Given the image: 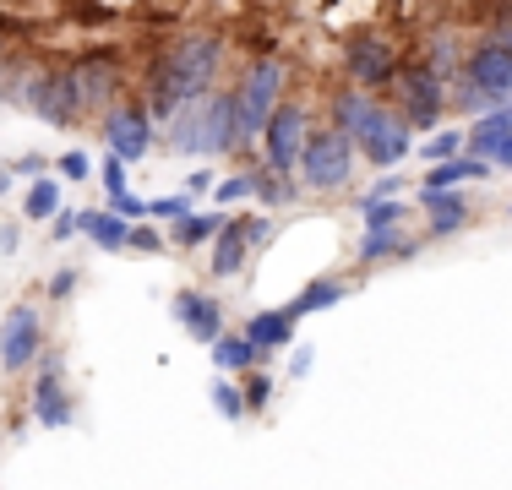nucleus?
<instances>
[{
  "label": "nucleus",
  "mask_w": 512,
  "mask_h": 490,
  "mask_svg": "<svg viewBox=\"0 0 512 490\" xmlns=\"http://www.w3.org/2000/svg\"><path fill=\"white\" fill-rule=\"evenodd\" d=\"M224 49H229V39L213 28H186V33L158 44L153 66H148V115L169 120L175 109H186V104H197V98L213 93Z\"/></svg>",
  "instance_id": "obj_1"
},
{
  "label": "nucleus",
  "mask_w": 512,
  "mask_h": 490,
  "mask_svg": "<svg viewBox=\"0 0 512 490\" xmlns=\"http://www.w3.org/2000/svg\"><path fill=\"white\" fill-rule=\"evenodd\" d=\"M458 77H463L458 104L474 109V115H491L496 104H507V98H512V44H502V39L469 44V49H463Z\"/></svg>",
  "instance_id": "obj_2"
},
{
  "label": "nucleus",
  "mask_w": 512,
  "mask_h": 490,
  "mask_svg": "<svg viewBox=\"0 0 512 490\" xmlns=\"http://www.w3.org/2000/svg\"><path fill=\"white\" fill-rule=\"evenodd\" d=\"M229 93H235V142H240V153H246V147L262 137V126L273 120V109L284 104V66H278L273 55L251 60Z\"/></svg>",
  "instance_id": "obj_3"
},
{
  "label": "nucleus",
  "mask_w": 512,
  "mask_h": 490,
  "mask_svg": "<svg viewBox=\"0 0 512 490\" xmlns=\"http://www.w3.org/2000/svg\"><path fill=\"white\" fill-rule=\"evenodd\" d=\"M447 77L431 66V60H420V55H409L404 66H398V77H393V109L404 115V126L409 131H431L436 120H442V109H447Z\"/></svg>",
  "instance_id": "obj_4"
},
{
  "label": "nucleus",
  "mask_w": 512,
  "mask_h": 490,
  "mask_svg": "<svg viewBox=\"0 0 512 490\" xmlns=\"http://www.w3.org/2000/svg\"><path fill=\"white\" fill-rule=\"evenodd\" d=\"M355 175V137L338 126H311L306 153H300V186L306 191H344Z\"/></svg>",
  "instance_id": "obj_5"
},
{
  "label": "nucleus",
  "mask_w": 512,
  "mask_h": 490,
  "mask_svg": "<svg viewBox=\"0 0 512 490\" xmlns=\"http://www.w3.org/2000/svg\"><path fill=\"white\" fill-rule=\"evenodd\" d=\"M22 104L44 120V126H77L82 104H77V77L71 60H44L22 77Z\"/></svg>",
  "instance_id": "obj_6"
},
{
  "label": "nucleus",
  "mask_w": 512,
  "mask_h": 490,
  "mask_svg": "<svg viewBox=\"0 0 512 490\" xmlns=\"http://www.w3.org/2000/svg\"><path fill=\"white\" fill-rule=\"evenodd\" d=\"M398 66H404V55H398L393 33L360 28V33H349V39H344V77L355 82V88H365V93L393 88Z\"/></svg>",
  "instance_id": "obj_7"
},
{
  "label": "nucleus",
  "mask_w": 512,
  "mask_h": 490,
  "mask_svg": "<svg viewBox=\"0 0 512 490\" xmlns=\"http://www.w3.org/2000/svg\"><path fill=\"white\" fill-rule=\"evenodd\" d=\"M306 137H311V109L300 98H284L273 109V120L262 126V158L273 175L295 180L300 175V153H306Z\"/></svg>",
  "instance_id": "obj_8"
},
{
  "label": "nucleus",
  "mask_w": 512,
  "mask_h": 490,
  "mask_svg": "<svg viewBox=\"0 0 512 490\" xmlns=\"http://www.w3.org/2000/svg\"><path fill=\"white\" fill-rule=\"evenodd\" d=\"M71 77H77L82 115H88V109H115L120 88H126V60H120V49H82V55L71 60Z\"/></svg>",
  "instance_id": "obj_9"
},
{
  "label": "nucleus",
  "mask_w": 512,
  "mask_h": 490,
  "mask_svg": "<svg viewBox=\"0 0 512 490\" xmlns=\"http://www.w3.org/2000/svg\"><path fill=\"white\" fill-rule=\"evenodd\" d=\"M39 349H44V322H39V311L33 305H11L6 311V322H0V371H28L33 360H39Z\"/></svg>",
  "instance_id": "obj_10"
},
{
  "label": "nucleus",
  "mask_w": 512,
  "mask_h": 490,
  "mask_svg": "<svg viewBox=\"0 0 512 490\" xmlns=\"http://www.w3.org/2000/svg\"><path fill=\"white\" fill-rule=\"evenodd\" d=\"M104 142L120 164H137L142 153L153 147V115L148 104H115L104 109Z\"/></svg>",
  "instance_id": "obj_11"
},
{
  "label": "nucleus",
  "mask_w": 512,
  "mask_h": 490,
  "mask_svg": "<svg viewBox=\"0 0 512 490\" xmlns=\"http://www.w3.org/2000/svg\"><path fill=\"white\" fill-rule=\"evenodd\" d=\"M360 153L365 158H371V164L376 169H393V164H404V158H409V147H414V131L404 126V115H398V109H376V120H371V126H365L360 131Z\"/></svg>",
  "instance_id": "obj_12"
},
{
  "label": "nucleus",
  "mask_w": 512,
  "mask_h": 490,
  "mask_svg": "<svg viewBox=\"0 0 512 490\" xmlns=\"http://www.w3.org/2000/svg\"><path fill=\"white\" fill-rule=\"evenodd\" d=\"M169 316H175L197 343H213L218 333H224V311H218V300L202 294V289H180L175 300H169Z\"/></svg>",
  "instance_id": "obj_13"
},
{
  "label": "nucleus",
  "mask_w": 512,
  "mask_h": 490,
  "mask_svg": "<svg viewBox=\"0 0 512 490\" xmlns=\"http://www.w3.org/2000/svg\"><path fill=\"white\" fill-rule=\"evenodd\" d=\"M28 409H33V420H39L44 431H66V425L77 420V403H71V392H66V382H60V371H39V387H33Z\"/></svg>",
  "instance_id": "obj_14"
},
{
  "label": "nucleus",
  "mask_w": 512,
  "mask_h": 490,
  "mask_svg": "<svg viewBox=\"0 0 512 490\" xmlns=\"http://www.w3.org/2000/svg\"><path fill=\"white\" fill-rule=\"evenodd\" d=\"M376 109H382V98L365 93V88H338L333 98H327V126H338L344 137L360 142V131L376 120Z\"/></svg>",
  "instance_id": "obj_15"
},
{
  "label": "nucleus",
  "mask_w": 512,
  "mask_h": 490,
  "mask_svg": "<svg viewBox=\"0 0 512 490\" xmlns=\"http://www.w3.org/2000/svg\"><path fill=\"white\" fill-rule=\"evenodd\" d=\"M251 251L256 245L246 235V218H224V229L213 235V251H207V267H213V278H235Z\"/></svg>",
  "instance_id": "obj_16"
},
{
  "label": "nucleus",
  "mask_w": 512,
  "mask_h": 490,
  "mask_svg": "<svg viewBox=\"0 0 512 490\" xmlns=\"http://www.w3.org/2000/svg\"><path fill=\"white\" fill-rule=\"evenodd\" d=\"M507 137H512V98H507V104H496L491 115H480L469 131H463V153L491 158V164H496V153H502Z\"/></svg>",
  "instance_id": "obj_17"
},
{
  "label": "nucleus",
  "mask_w": 512,
  "mask_h": 490,
  "mask_svg": "<svg viewBox=\"0 0 512 490\" xmlns=\"http://www.w3.org/2000/svg\"><path fill=\"white\" fill-rule=\"evenodd\" d=\"M491 158H474V153H458V158H442V164H425V191H453L463 180H485L491 175Z\"/></svg>",
  "instance_id": "obj_18"
},
{
  "label": "nucleus",
  "mask_w": 512,
  "mask_h": 490,
  "mask_svg": "<svg viewBox=\"0 0 512 490\" xmlns=\"http://www.w3.org/2000/svg\"><path fill=\"white\" fill-rule=\"evenodd\" d=\"M344 294H349L344 278H311V284L300 289L295 300L284 305V311H289V322H295V316H316V311H333V305H344Z\"/></svg>",
  "instance_id": "obj_19"
},
{
  "label": "nucleus",
  "mask_w": 512,
  "mask_h": 490,
  "mask_svg": "<svg viewBox=\"0 0 512 490\" xmlns=\"http://www.w3.org/2000/svg\"><path fill=\"white\" fill-rule=\"evenodd\" d=\"M246 338L256 343V354L289 349V343H295V322H289V311H256L246 322Z\"/></svg>",
  "instance_id": "obj_20"
},
{
  "label": "nucleus",
  "mask_w": 512,
  "mask_h": 490,
  "mask_svg": "<svg viewBox=\"0 0 512 490\" xmlns=\"http://www.w3.org/2000/svg\"><path fill=\"white\" fill-rule=\"evenodd\" d=\"M425 218H431V235H458L469 224V202L458 191H425Z\"/></svg>",
  "instance_id": "obj_21"
},
{
  "label": "nucleus",
  "mask_w": 512,
  "mask_h": 490,
  "mask_svg": "<svg viewBox=\"0 0 512 490\" xmlns=\"http://www.w3.org/2000/svg\"><path fill=\"white\" fill-rule=\"evenodd\" d=\"M207 349H213V365H218V371H251V365L262 360V354H256V343H251L246 333H218Z\"/></svg>",
  "instance_id": "obj_22"
},
{
  "label": "nucleus",
  "mask_w": 512,
  "mask_h": 490,
  "mask_svg": "<svg viewBox=\"0 0 512 490\" xmlns=\"http://www.w3.org/2000/svg\"><path fill=\"white\" fill-rule=\"evenodd\" d=\"M82 235L99 245V251H126L131 224H126L120 213H82Z\"/></svg>",
  "instance_id": "obj_23"
},
{
  "label": "nucleus",
  "mask_w": 512,
  "mask_h": 490,
  "mask_svg": "<svg viewBox=\"0 0 512 490\" xmlns=\"http://www.w3.org/2000/svg\"><path fill=\"white\" fill-rule=\"evenodd\" d=\"M55 213H60V186L50 175H39L22 191V218H55Z\"/></svg>",
  "instance_id": "obj_24"
},
{
  "label": "nucleus",
  "mask_w": 512,
  "mask_h": 490,
  "mask_svg": "<svg viewBox=\"0 0 512 490\" xmlns=\"http://www.w3.org/2000/svg\"><path fill=\"white\" fill-rule=\"evenodd\" d=\"M224 218L229 213H197V207H191V213L175 224V235H180V245H213V235L224 229Z\"/></svg>",
  "instance_id": "obj_25"
},
{
  "label": "nucleus",
  "mask_w": 512,
  "mask_h": 490,
  "mask_svg": "<svg viewBox=\"0 0 512 490\" xmlns=\"http://www.w3.org/2000/svg\"><path fill=\"white\" fill-rule=\"evenodd\" d=\"M404 224V202L387 196V202H365V235H398Z\"/></svg>",
  "instance_id": "obj_26"
},
{
  "label": "nucleus",
  "mask_w": 512,
  "mask_h": 490,
  "mask_svg": "<svg viewBox=\"0 0 512 490\" xmlns=\"http://www.w3.org/2000/svg\"><path fill=\"white\" fill-rule=\"evenodd\" d=\"M213 409L224 414V420H246V392H240V382L218 376V382H213Z\"/></svg>",
  "instance_id": "obj_27"
},
{
  "label": "nucleus",
  "mask_w": 512,
  "mask_h": 490,
  "mask_svg": "<svg viewBox=\"0 0 512 490\" xmlns=\"http://www.w3.org/2000/svg\"><path fill=\"white\" fill-rule=\"evenodd\" d=\"M414 251V245H404V240H398V235H365L360 240V262H382V256H409Z\"/></svg>",
  "instance_id": "obj_28"
},
{
  "label": "nucleus",
  "mask_w": 512,
  "mask_h": 490,
  "mask_svg": "<svg viewBox=\"0 0 512 490\" xmlns=\"http://www.w3.org/2000/svg\"><path fill=\"white\" fill-rule=\"evenodd\" d=\"M425 164H442V158H458L463 153V131H436V137H425Z\"/></svg>",
  "instance_id": "obj_29"
},
{
  "label": "nucleus",
  "mask_w": 512,
  "mask_h": 490,
  "mask_svg": "<svg viewBox=\"0 0 512 490\" xmlns=\"http://www.w3.org/2000/svg\"><path fill=\"white\" fill-rule=\"evenodd\" d=\"M485 28H491V39L512 44V0H485Z\"/></svg>",
  "instance_id": "obj_30"
},
{
  "label": "nucleus",
  "mask_w": 512,
  "mask_h": 490,
  "mask_svg": "<svg viewBox=\"0 0 512 490\" xmlns=\"http://www.w3.org/2000/svg\"><path fill=\"white\" fill-rule=\"evenodd\" d=\"M60 11H66L71 22H115V17H120L115 6H99V0H66Z\"/></svg>",
  "instance_id": "obj_31"
},
{
  "label": "nucleus",
  "mask_w": 512,
  "mask_h": 490,
  "mask_svg": "<svg viewBox=\"0 0 512 490\" xmlns=\"http://www.w3.org/2000/svg\"><path fill=\"white\" fill-rule=\"evenodd\" d=\"M240 196H256V169H240V175L218 180V202H240Z\"/></svg>",
  "instance_id": "obj_32"
},
{
  "label": "nucleus",
  "mask_w": 512,
  "mask_h": 490,
  "mask_svg": "<svg viewBox=\"0 0 512 490\" xmlns=\"http://www.w3.org/2000/svg\"><path fill=\"white\" fill-rule=\"evenodd\" d=\"M55 169H60L66 180H93V158L82 153V147H71V153H60V158H55Z\"/></svg>",
  "instance_id": "obj_33"
},
{
  "label": "nucleus",
  "mask_w": 512,
  "mask_h": 490,
  "mask_svg": "<svg viewBox=\"0 0 512 490\" xmlns=\"http://www.w3.org/2000/svg\"><path fill=\"white\" fill-rule=\"evenodd\" d=\"M186 213H191V196H158V202H148V218H169V224H180Z\"/></svg>",
  "instance_id": "obj_34"
},
{
  "label": "nucleus",
  "mask_w": 512,
  "mask_h": 490,
  "mask_svg": "<svg viewBox=\"0 0 512 490\" xmlns=\"http://www.w3.org/2000/svg\"><path fill=\"white\" fill-rule=\"evenodd\" d=\"M240 392H246V414H262L267 403H273V382H267V376H251Z\"/></svg>",
  "instance_id": "obj_35"
},
{
  "label": "nucleus",
  "mask_w": 512,
  "mask_h": 490,
  "mask_svg": "<svg viewBox=\"0 0 512 490\" xmlns=\"http://www.w3.org/2000/svg\"><path fill=\"white\" fill-rule=\"evenodd\" d=\"M109 213H120L126 224H137V218H148V202L131 196V191H120V196H109Z\"/></svg>",
  "instance_id": "obj_36"
},
{
  "label": "nucleus",
  "mask_w": 512,
  "mask_h": 490,
  "mask_svg": "<svg viewBox=\"0 0 512 490\" xmlns=\"http://www.w3.org/2000/svg\"><path fill=\"white\" fill-rule=\"evenodd\" d=\"M126 251H148V256H158L164 251V240H158V229H148V224H131V240H126Z\"/></svg>",
  "instance_id": "obj_37"
},
{
  "label": "nucleus",
  "mask_w": 512,
  "mask_h": 490,
  "mask_svg": "<svg viewBox=\"0 0 512 490\" xmlns=\"http://www.w3.org/2000/svg\"><path fill=\"white\" fill-rule=\"evenodd\" d=\"M99 175H104V191H109V196H120V191H126V164H120L115 153L104 158V169H99Z\"/></svg>",
  "instance_id": "obj_38"
},
{
  "label": "nucleus",
  "mask_w": 512,
  "mask_h": 490,
  "mask_svg": "<svg viewBox=\"0 0 512 490\" xmlns=\"http://www.w3.org/2000/svg\"><path fill=\"white\" fill-rule=\"evenodd\" d=\"M17 39H28V22L11 17V11H0V49H11Z\"/></svg>",
  "instance_id": "obj_39"
},
{
  "label": "nucleus",
  "mask_w": 512,
  "mask_h": 490,
  "mask_svg": "<svg viewBox=\"0 0 512 490\" xmlns=\"http://www.w3.org/2000/svg\"><path fill=\"white\" fill-rule=\"evenodd\" d=\"M44 169H50V158H44V153H22L17 164H11V175H33V180H39Z\"/></svg>",
  "instance_id": "obj_40"
},
{
  "label": "nucleus",
  "mask_w": 512,
  "mask_h": 490,
  "mask_svg": "<svg viewBox=\"0 0 512 490\" xmlns=\"http://www.w3.org/2000/svg\"><path fill=\"white\" fill-rule=\"evenodd\" d=\"M71 235H82V213H66V207H60L55 213V240H71Z\"/></svg>",
  "instance_id": "obj_41"
},
{
  "label": "nucleus",
  "mask_w": 512,
  "mask_h": 490,
  "mask_svg": "<svg viewBox=\"0 0 512 490\" xmlns=\"http://www.w3.org/2000/svg\"><path fill=\"white\" fill-rule=\"evenodd\" d=\"M71 289H77V267H60V273L50 278V300H66Z\"/></svg>",
  "instance_id": "obj_42"
},
{
  "label": "nucleus",
  "mask_w": 512,
  "mask_h": 490,
  "mask_svg": "<svg viewBox=\"0 0 512 490\" xmlns=\"http://www.w3.org/2000/svg\"><path fill=\"white\" fill-rule=\"evenodd\" d=\"M311 365H316V349H306V343H300V354L289 360V376L300 382V376H311Z\"/></svg>",
  "instance_id": "obj_43"
},
{
  "label": "nucleus",
  "mask_w": 512,
  "mask_h": 490,
  "mask_svg": "<svg viewBox=\"0 0 512 490\" xmlns=\"http://www.w3.org/2000/svg\"><path fill=\"white\" fill-rule=\"evenodd\" d=\"M387 196H398V175H382L371 186V196H365V202H387Z\"/></svg>",
  "instance_id": "obj_44"
},
{
  "label": "nucleus",
  "mask_w": 512,
  "mask_h": 490,
  "mask_svg": "<svg viewBox=\"0 0 512 490\" xmlns=\"http://www.w3.org/2000/svg\"><path fill=\"white\" fill-rule=\"evenodd\" d=\"M207 186H213V169H191V180H186V191H191V196H197V191H207Z\"/></svg>",
  "instance_id": "obj_45"
},
{
  "label": "nucleus",
  "mask_w": 512,
  "mask_h": 490,
  "mask_svg": "<svg viewBox=\"0 0 512 490\" xmlns=\"http://www.w3.org/2000/svg\"><path fill=\"white\" fill-rule=\"evenodd\" d=\"M17 251V229H0V256H11Z\"/></svg>",
  "instance_id": "obj_46"
},
{
  "label": "nucleus",
  "mask_w": 512,
  "mask_h": 490,
  "mask_svg": "<svg viewBox=\"0 0 512 490\" xmlns=\"http://www.w3.org/2000/svg\"><path fill=\"white\" fill-rule=\"evenodd\" d=\"M496 169H512V137L502 142V153H496Z\"/></svg>",
  "instance_id": "obj_47"
},
{
  "label": "nucleus",
  "mask_w": 512,
  "mask_h": 490,
  "mask_svg": "<svg viewBox=\"0 0 512 490\" xmlns=\"http://www.w3.org/2000/svg\"><path fill=\"white\" fill-rule=\"evenodd\" d=\"M0 191H11V169H0Z\"/></svg>",
  "instance_id": "obj_48"
}]
</instances>
